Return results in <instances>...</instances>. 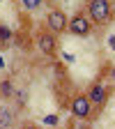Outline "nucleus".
<instances>
[{
  "label": "nucleus",
  "mask_w": 115,
  "mask_h": 129,
  "mask_svg": "<svg viewBox=\"0 0 115 129\" xmlns=\"http://www.w3.org/2000/svg\"><path fill=\"white\" fill-rule=\"evenodd\" d=\"M85 14L92 21L97 30H104L115 21V9H113V0H85Z\"/></svg>",
  "instance_id": "f257e3e1"
},
{
  "label": "nucleus",
  "mask_w": 115,
  "mask_h": 129,
  "mask_svg": "<svg viewBox=\"0 0 115 129\" xmlns=\"http://www.w3.org/2000/svg\"><path fill=\"white\" fill-rule=\"evenodd\" d=\"M85 94H88V99H90V104H92L94 113H97V115H101V111L108 106V99H110L113 90H110V85L106 83L104 78L97 76L94 81H90V83H88Z\"/></svg>",
  "instance_id": "f03ea898"
},
{
  "label": "nucleus",
  "mask_w": 115,
  "mask_h": 129,
  "mask_svg": "<svg viewBox=\"0 0 115 129\" xmlns=\"http://www.w3.org/2000/svg\"><path fill=\"white\" fill-rule=\"evenodd\" d=\"M67 108L71 111V115H74L76 120H81V122H92V120L99 118V115L94 113V108H92V104H90V99H88L85 90H76V92L71 94Z\"/></svg>",
  "instance_id": "7ed1b4c3"
},
{
  "label": "nucleus",
  "mask_w": 115,
  "mask_h": 129,
  "mask_svg": "<svg viewBox=\"0 0 115 129\" xmlns=\"http://www.w3.org/2000/svg\"><path fill=\"white\" fill-rule=\"evenodd\" d=\"M32 37H35L37 48H39L46 58H55V55H58V44H60V42H58V35H55L51 28H46V25L42 23Z\"/></svg>",
  "instance_id": "20e7f679"
},
{
  "label": "nucleus",
  "mask_w": 115,
  "mask_h": 129,
  "mask_svg": "<svg viewBox=\"0 0 115 129\" xmlns=\"http://www.w3.org/2000/svg\"><path fill=\"white\" fill-rule=\"evenodd\" d=\"M92 30H94V25H92V21L88 19V14H85L83 7L76 9V12L69 16V28H67V32H71L74 37H90Z\"/></svg>",
  "instance_id": "39448f33"
},
{
  "label": "nucleus",
  "mask_w": 115,
  "mask_h": 129,
  "mask_svg": "<svg viewBox=\"0 0 115 129\" xmlns=\"http://www.w3.org/2000/svg\"><path fill=\"white\" fill-rule=\"evenodd\" d=\"M46 28H51L55 35H62V32H67L69 28V16L62 7H51L46 12V21H44Z\"/></svg>",
  "instance_id": "423d86ee"
},
{
  "label": "nucleus",
  "mask_w": 115,
  "mask_h": 129,
  "mask_svg": "<svg viewBox=\"0 0 115 129\" xmlns=\"http://www.w3.org/2000/svg\"><path fill=\"white\" fill-rule=\"evenodd\" d=\"M16 124V111L0 104V129H14Z\"/></svg>",
  "instance_id": "0eeeda50"
},
{
  "label": "nucleus",
  "mask_w": 115,
  "mask_h": 129,
  "mask_svg": "<svg viewBox=\"0 0 115 129\" xmlns=\"http://www.w3.org/2000/svg\"><path fill=\"white\" fill-rule=\"evenodd\" d=\"M14 92H16L14 81H12L9 76L0 78V97H3V99H14Z\"/></svg>",
  "instance_id": "6e6552de"
},
{
  "label": "nucleus",
  "mask_w": 115,
  "mask_h": 129,
  "mask_svg": "<svg viewBox=\"0 0 115 129\" xmlns=\"http://www.w3.org/2000/svg\"><path fill=\"white\" fill-rule=\"evenodd\" d=\"M99 78H104L106 83L110 85V90L115 92V64H110V62H106L104 67H101V72H99Z\"/></svg>",
  "instance_id": "1a4fd4ad"
},
{
  "label": "nucleus",
  "mask_w": 115,
  "mask_h": 129,
  "mask_svg": "<svg viewBox=\"0 0 115 129\" xmlns=\"http://www.w3.org/2000/svg\"><path fill=\"white\" fill-rule=\"evenodd\" d=\"M12 42H14V30H12L7 23L0 21V48H7Z\"/></svg>",
  "instance_id": "9d476101"
},
{
  "label": "nucleus",
  "mask_w": 115,
  "mask_h": 129,
  "mask_svg": "<svg viewBox=\"0 0 115 129\" xmlns=\"http://www.w3.org/2000/svg\"><path fill=\"white\" fill-rule=\"evenodd\" d=\"M19 3H21V7H23L25 12H35V9H39V7L46 3V0H19Z\"/></svg>",
  "instance_id": "9b49d317"
},
{
  "label": "nucleus",
  "mask_w": 115,
  "mask_h": 129,
  "mask_svg": "<svg viewBox=\"0 0 115 129\" xmlns=\"http://www.w3.org/2000/svg\"><path fill=\"white\" fill-rule=\"evenodd\" d=\"M14 97H16V102H19V106L28 104V92H25V90H16V92H14Z\"/></svg>",
  "instance_id": "f8f14e48"
},
{
  "label": "nucleus",
  "mask_w": 115,
  "mask_h": 129,
  "mask_svg": "<svg viewBox=\"0 0 115 129\" xmlns=\"http://www.w3.org/2000/svg\"><path fill=\"white\" fill-rule=\"evenodd\" d=\"M19 129H42V127H39L37 122H30V120H25V122H23Z\"/></svg>",
  "instance_id": "ddd939ff"
},
{
  "label": "nucleus",
  "mask_w": 115,
  "mask_h": 129,
  "mask_svg": "<svg viewBox=\"0 0 115 129\" xmlns=\"http://www.w3.org/2000/svg\"><path fill=\"white\" fill-rule=\"evenodd\" d=\"M110 46H113V48H115V37H110Z\"/></svg>",
  "instance_id": "4468645a"
}]
</instances>
